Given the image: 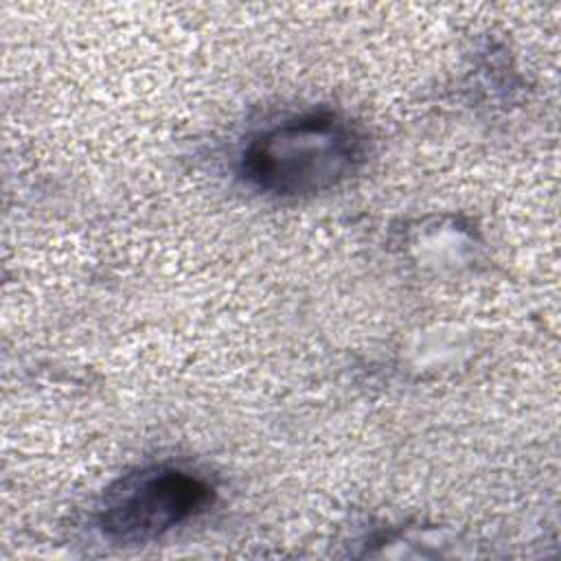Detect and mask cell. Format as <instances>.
<instances>
[{
    "mask_svg": "<svg viewBox=\"0 0 561 561\" xmlns=\"http://www.w3.org/2000/svg\"><path fill=\"white\" fill-rule=\"evenodd\" d=\"M366 158V138L346 116L318 110L283 121L241 153L243 180L274 197H307L348 180Z\"/></svg>",
    "mask_w": 561,
    "mask_h": 561,
    "instance_id": "1",
    "label": "cell"
},
{
    "mask_svg": "<svg viewBox=\"0 0 561 561\" xmlns=\"http://www.w3.org/2000/svg\"><path fill=\"white\" fill-rule=\"evenodd\" d=\"M213 486L197 473L153 465L127 473L103 497L101 533L116 543H145L204 513Z\"/></svg>",
    "mask_w": 561,
    "mask_h": 561,
    "instance_id": "2",
    "label": "cell"
}]
</instances>
